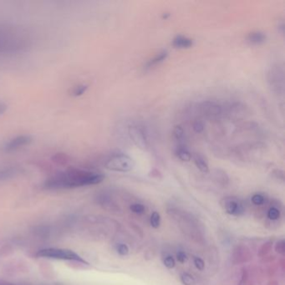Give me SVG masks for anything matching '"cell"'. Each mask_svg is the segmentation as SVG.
<instances>
[{
  "label": "cell",
  "mask_w": 285,
  "mask_h": 285,
  "mask_svg": "<svg viewBox=\"0 0 285 285\" xmlns=\"http://www.w3.org/2000/svg\"><path fill=\"white\" fill-rule=\"evenodd\" d=\"M104 178L105 176L103 174L96 171L69 168L47 179L43 183V187L49 190L71 189L99 184Z\"/></svg>",
  "instance_id": "6da1fadb"
},
{
  "label": "cell",
  "mask_w": 285,
  "mask_h": 285,
  "mask_svg": "<svg viewBox=\"0 0 285 285\" xmlns=\"http://www.w3.org/2000/svg\"><path fill=\"white\" fill-rule=\"evenodd\" d=\"M135 162L133 158L129 156L118 153L111 156L106 162H105V167L108 170L118 172H129L133 171L135 167Z\"/></svg>",
  "instance_id": "7a4b0ae2"
},
{
  "label": "cell",
  "mask_w": 285,
  "mask_h": 285,
  "mask_svg": "<svg viewBox=\"0 0 285 285\" xmlns=\"http://www.w3.org/2000/svg\"><path fill=\"white\" fill-rule=\"evenodd\" d=\"M268 84L272 92L277 96L284 94V71L280 64H274L269 69L267 76Z\"/></svg>",
  "instance_id": "3957f363"
},
{
  "label": "cell",
  "mask_w": 285,
  "mask_h": 285,
  "mask_svg": "<svg viewBox=\"0 0 285 285\" xmlns=\"http://www.w3.org/2000/svg\"><path fill=\"white\" fill-rule=\"evenodd\" d=\"M39 258H52V259L67 260V261H78L86 264L77 253L69 249L50 248L39 250L36 254Z\"/></svg>",
  "instance_id": "277c9868"
},
{
  "label": "cell",
  "mask_w": 285,
  "mask_h": 285,
  "mask_svg": "<svg viewBox=\"0 0 285 285\" xmlns=\"http://www.w3.org/2000/svg\"><path fill=\"white\" fill-rule=\"evenodd\" d=\"M32 137L28 135H20L17 137H13L11 139L5 142L2 147L4 152H13L18 151L19 149L23 148L25 146H29L32 142Z\"/></svg>",
  "instance_id": "5b68a950"
},
{
  "label": "cell",
  "mask_w": 285,
  "mask_h": 285,
  "mask_svg": "<svg viewBox=\"0 0 285 285\" xmlns=\"http://www.w3.org/2000/svg\"><path fill=\"white\" fill-rule=\"evenodd\" d=\"M128 134L133 143L142 150H146L149 147L148 140L146 133L138 126H130L128 128Z\"/></svg>",
  "instance_id": "8992f818"
},
{
  "label": "cell",
  "mask_w": 285,
  "mask_h": 285,
  "mask_svg": "<svg viewBox=\"0 0 285 285\" xmlns=\"http://www.w3.org/2000/svg\"><path fill=\"white\" fill-rule=\"evenodd\" d=\"M223 208L228 214L241 216L245 212L243 203L236 198H225L221 202Z\"/></svg>",
  "instance_id": "52a82bcc"
},
{
  "label": "cell",
  "mask_w": 285,
  "mask_h": 285,
  "mask_svg": "<svg viewBox=\"0 0 285 285\" xmlns=\"http://www.w3.org/2000/svg\"><path fill=\"white\" fill-rule=\"evenodd\" d=\"M202 114L208 117H217L222 114L223 107L214 101H206L199 105Z\"/></svg>",
  "instance_id": "ba28073f"
},
{
  "label": "cell",
  "mask_w": 285,
  "mask_h": 285,
  "mask_svg": "<svg viewBox=\"0 0 285 285\" xmlns=\"http://www.w3.org/2000/svg\"><path fill=\"white\" fill-rule=\"evenodd\" d=\"M192 159L193 160L194 164L199 171H202L203 173L209 172V165H208V161L204 156L202 155L201 153H195L192 155Z\"/></svg>",
  "instance_id": "9c48e42d"
},
{
  "label": "cell",
  "mask_w": 285,
  "mask_h": 285,
  "mask_svg": "<svg viewBox=\"0 0 285 285\" xmlns=\"http://www.w3.org/2000/svg\"><path fill=\"white\" fill-rule=\"evenodd\" d=\"M172 46L177 49H189L193 46V41L188 37L178 35L172 40Z\"/></svg>",
  "instance_id": "30bf717a"
},
{
  "label": "cell",
  "mask_w": 285,
  "mask_h": 285,
  "mask_svg": "<svg viewBox=\"0 0 285 285\" xmlns=\"http://www.w3.org/2000/svg\"><path fill=\"white\" fill-rule=\"evenodd\" d=\"M167 56H168V52H167V51L163 50V51H160V52L158 53L152 59H150V60L146 63L145 69H146V70H151V69L154 68V67H157V65H158V64L164 61L165 59H167Z\"/></svg>",
  "instance_id": "8fae6325"
},
{
  "label": "cell",
  "mask_w": 285,
  "mask_h": 285,
  "mask_svg": "<svg viewBox=\"0 0 285 285\" xmlns=\"http://www.w3.org/2000/svg\"><path fill=\"white\" fill-rule=\"evenodd\" d=\"M266 39H267L266 34L261 31H254V32L250 33L247 38L248 42L253 46H258V45L265 43Z\"/></svg>",
  "instance_id": "7c38bea8"
},
{
  "label": "cell",
  "mask_w": 285,
  "mask_h": 285,
  "mask_svg": "<svg viewBox=\"0 0 285 285\" xmlns=\"http://www.w3.org/2000/svg\"><path fill=\"white\" fill-rule=\"evenodd\" d=\"M175 155L183 162H190L192 158V153L186 146H177Z\"/></svg>",
  "instance_id": "4fadbf2b"
},
{
  "label": "cell",
  "mask_w": 285,
  "mask_h": 285,
  "mask_svg": "<svg viewBox=\"0 0 285 285\" xmlns=\"http://www.w3.org/2000/svg\"><path fill=\"white\" fill-rule=\"evenodd\" d=\"M19 169L16 167H6L0 169V181L7 180L14 178L18 173Z\"/></svg>",
  "instance_id": "5bb4252c"
},
{
  "label": "cell",
  "mask_w": 285,
  "mask_h": 285,
  "mask_svg": "<svg viewBox=\"0 0 285 285\" xmlns=\"http://www.w3.org/2000/svg\"><path fill=\"white\" fill-rule=\"evenodd\" d=\"M172 133H173L174 140L178 143V146H186V134H185L184 129L182 126H175Z\"/></svg>",
  "instance_id": "9a60e30c"
},
{
  "label": "cell",
  "mask_w": 285,
  "mask_h": 285,
  "mask_svg": "<svg viewBox=\"0 0 285 285\" xmlns=\"http://www.w3.org/2000/svg\"><path fill=\"white\" fill-rule=\"evenodd\" d=\"M249 250H247L246 248L237 247V248L234 249V255L233 256L239 255V257H237V258H235L234 259H237V262H244L249 261V260L247 259V258H249V259L251 258V256H249Z\"/></svg>",
  "instance_id": "2e32d148"
},
{
  "label": "cell",
  "mask_w": 285,
  "mask_h": 285,
  "mask_svg": "<svg viewBox=\"0 0 285 285\" xmlns=\"http://www.w3.org/2000/svg\"><path fill=\"white\" fill-rule=\"evenodd\" d=\"M212 178L217 183L222 185L228 184L229 181L226 172L221 169H215L214 171H212Z\"/></svg>",
  "instance_id": "e0dca14e"
},
{
  "label": "cell",
  "mask_w": 285,
  "mask_h": 285,
  "mask_svg": "<svg viewBox=\"0 0 285 285\" xmlns=\"http://www.w3.org/2000/svg\"><path fill=\"white\" fill-rule=\"evenodd\" d=\"M180 279L183 285H195L196 283L194 277L188 273H183L181 274Z\"/></svg>",
  "instance_id": "ac0fdd59"
},
{
  "label": "cell",
  "mask_w": 285,
  "mask_h": 285,
  "mask_svg": "<svg viewBox=\"0 0 285 285\" xmlns=\"http://www.w3.org/2000/svg\"><path fill=\"white\" fill-rule=\"evenodd\" d=\"M150 223H151V227L153 228L157 229V228H159L160 224H161V216H160L159 212H152L151 218H150Z\"/></svg>",
  "instance_id": "d6986e66"
},
{
  "label": "cell",
  "mask_w": 285,
  "mask_h": 285,
  "mask_svg": "<svg viewBox=\"0 0 285 285\" xmlns=\"http://www.w3.org/2000/svg\"><path fill=\"white\" fill-rule=\"evenodd\" d=\"M280 217V212L278 208H275V207H272L271 208H269V211H268V217L272 221H275V220H278Z\"/></svg>",
  "instance_id": "ffe728a7"
},
{
  "label": "cell",
  "mask_w": 285,
  "mask_h": 285,
  "mask_svg": "<svg viewBox=\"0 0 285 285\" xmlns=\"http://www.w3.org/2000/svg\"><path fill=\"white\" fill-rule=\"evenodd\" d=\"M88 86L86 84H79L77 86L74 87L72 90V95L74 96H82L84 92H86Z\"/></svg>",
  "instance_id": "44dd1931"
},
{
  "label": "cell",
  "mask_w": 285,
  "mask_h": 285,
  "mask_svg": "<svg viewBox=\"0 0 285 285\" xmlns=\"http://www.w3.org/2000/svg\"><path fill=\"white\" fill-rule=\"evenodd\" d=\"M272 241H268V242L265 243V244H262V246L260 248L259 252H258V255L260 257H265L271 249Z\"/></svg>",
  "instance_id": "7402d4cb"
},
{
  "label": "cell",
  "mask_w": 285,
  "mask_h": 285,
  "mask_svg": "<svg viewBox=\"0 0 285 285\" xmlns=\"http://www.w3.org/2000/svg\"><path fill=\"white\" fill-rule=\"evenodd\" d=\"M130 209L131 212H134V213H137V214H142L145 212L146 208L145 206L142 203H134L133 205H130Z\"/></svg>",
  "instance_id": "603a6c76"
},
{
  "label": "cell",
  "mask_w": 285,
  "mask_h": 285,
  "mask_svg": "<svg viewBox=\"0 0 285 285\" xmlns=\"http://www.w3.org/2000/svg\"><path fill=\"white\" fill-rule=\"evenodd\" d=\"M252 203H253L254 205H262V204L265 203V196L260 193L254 194V195L252 196Z\"/></svg>",
  "instance_id": "cb8c5ba5"
},
{
  "label": "cell",
  "mask_w": 285,
  "mask_h": 285,
  "mask_svg": "<svg viewBox=\"0 0 285 285\" xmlns=\"http://www.w3.org/2000/svg\"><path fill=\"white\" fill-rule=\"evenodd\" d=\"M163 264H164L165 267L167 268L168 269H172L176 266V261L174 259L173 257L171 255H168L163 260Z\"/></svg>",
  "instance_id": "d4e9b609"
},
{
  "label": "cell",
  "mask_w": 285,
  "mask_h": 285,
  "mask_svg": "<svg viewBox=\"0 0 285 285\" xmlns=\"http://www.w3.org/2000/svg\"><path fill=\"white\" fill-rule=\"evenodd\" d=\"M204 124L200 120H196L192 124V129L196 133H202L204 130Z\"/></svg>",
  "instance_id": "484cf974"
},
{
  "label": "cell",
  "mask_w": 285,
  "mask_h": 285,
  "mask_svg": "<svg viewBox=\"0 0 285 285\" xmlns=\"http://www.w3.org/2000/svg\"><path fill=\"white\" fill-rule=\"evenodd\" d=\"M117 253L121 256H126L129 253V248L125 244H120L117 246Z\"/></svg>",
  "instance_id": "4316f807"
},
{
  "label": "cell",
  "mask_w": 285,
  "mask_h": 285,
  "mask_svg": "<svg viewBox=\"0 0 285 285\" xmlns=\"http://www.w3.org/2000/svg\"><path fill=\"white\" fill-rule=\"evenodd\" d=\"M193 262L195 267L199 269V271H203V270H204V269H205V262H204V261H203L201 258L195 257Z\"/></svg>",
  "instance_id": "83f0119b"
},
{
  "label": "cell",
  "mask_w": 285,
  "mask_h": 285,
  "mask_svg": "<svg viewBox=\"0 0 285 285\" xmlns=\"http://www.w3.org/2000/svg\"><path fill=\"white\" fill-rule=\"evenodd\" d=\"M275 250L279 254H284L285 253V243L284 240H280L275 245Z\"/></svg>",
  "instance_id": "f1b7e54d"
},
{
  "label": "cell",
  "mask_w": 285,
  "mask_h": 285,
  "mask_svg": "<svg viewBox=\"0 0 285 285\" xmlns=\"http://www.w3.org/2000/svg\"><path fill=\"white\" fill-rule=\"evenodd\" d=\"M177 259H178V262H180L181 264H184L185 262H187V253H185L184 251L178 252V253H177Z\"/></svg>",
  "instance_id": "f546056e"
},
{
  "label": "cell",
  "mask_w": 285,
  "mask_h": 285,
  "mask_svg": "<svg viewBox=\"0 0 285 285\" xmlns=\"http://www.w3.org/2000/svg\"><path fill=\"white\" fill-rule=\"evenodd\" d=\"M273 175H274L278 180H284V175H283V171L279 169H276L273 171Z\"/></svg>",
  "instance_id": "4dcf8cb0"
},
{
  "label": "cell",
  "mask_w": 285,
  "mask_h": 285,
  "mask_svg": "<svg viewBox=\"0 0 285 285\" xmlns=\"http://www.w3.org/2000/svg\"><path fill=\"white\" fill-rule=\"evenodd\" d=\"M8 109V105L3 101H0V116L5 114Z\"/></svg>",
  "instance_id": "1f68e13d"
},
{
  "label": "cell",
  "mask_w": 285,
  "mask_h": 285,
  "mask_svg": "<svg viewBox=\"0 0 285 285\" xmlns=\"http://www.w3.org/2000/svg\"><path fill=\"white\" fill-rule=\"evenodd\" d=\"M0 285H15L14 283H9V282H6V281L0 280Z\"/></svg>",
  "instance_id": "d6a6232c"
}]
</instances>
